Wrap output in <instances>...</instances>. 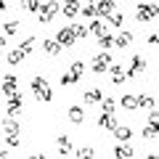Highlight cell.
Returning <instances> with one entry per match:
<instances>
[{
	"label": "cell",
	"instance_id": "60d3db41",
	"mask_svg": "<svg viewBox=\"0 0 159 159\" xmlns=\"http://www.w3.org/2000/svg\"><path fill=\"white\" fill-rule=\"evenodd\" d=\"M0 159H8V151H0Z\"/></svg>",
	"mask_w": 159,
	"mask_h": 159
},
{
	"label": "cell",
	"instance_id": "b9f144b4",
	"mask_svg": "<svg viewBox=\"0 0 159 159\" xmlns=\"http://www.w3.org/2000/svg\"><path fill=\"white\" fill-rule=\"evenodd\" d=\"M146 159H159V157H157V154H148V157H146Z\"/></svg>",
	"mask_w": 159,
	"mask_h": 159
},
{
	"label": "cell",
	"instance_id": "74e56055",
	"mask_svg": "<svg viewBox=\"0 0 159 159\" xmlns=\"http://www.w3.org/2000/svg\"><path fill=\"white\" fill-rule=\"evenodd\" d=\"M6 43H8V37H6V34H0V51L6 48Z\"/></svg>",
	"mask_w": 159,
	"mask_h": 159
},
{
	"label": "cell",
	"instance_id": "44dd1931",
	"mask_svg": "<svg viewBox=\"0 0 159 159\" xmlns=\"http://www.w3.org/2000/svg\"><path fill=\"white\" fill-rule=\"evenodd\" d=\"M34 45H37V37H34V34H27V37H24L16 48L24 53V56H27V53H32V48H34Z\"/></svg>",
	"mask_w": 159,
	"mask_h": 159
},
{
	"label": "cell",
	"instance_id": "ac0fdd59",
	"mask_svg": "<svg viewBox=\"0 0 159 159\" xmlns=\"http://www.w3.org/2000/svg\"><path fill=\"white\" fill-rule=\"evenodd\" d=\"M114 157L117 159H133V146L130 143H117L114 146Z\"/></svg>",
	"mask_w": 159,
	"mask_h": 159
},
{
	"label": "cell",
	"instance_id": "52a82bcc",
	"mask_svg": "<svg viewBox=\"0 0 159 159\" xmlns=\"http://www.w3.org/2000/svg\"><path fill=\"white\" fill-rule=\"evenodd\" d=\"M0 88H3V96H6V98L8 96H16V93H19V77H16V74H6Z\"/></svg>",
	"mask_w": 159,
	"mask_h": 159
},
{
	"label": "cell",
	"instance_id": "484cf974",
	"mask_svg": "<svg viewBox=\"0 0 159 159\" xmlns=\"http://www.w3.org/2000/svg\"><path fill=\"white\" fill-rule=\"evenodd\" d=\"M103 93L98 90V88H90V90H85V103H101Z\"/></svg>",
	"mask_w": 159,
	"mask_h": 159
},
{
	"label": "cell",
	"instance_id": "7a4b0ae2",
	"mask_svg": "<svg viewBox=\"0 0 159 159\" xmlns=\"http://www.w3.org/2000/svg\"><path fill=\"white\" fill-rule=\"evenodd\" d=\"M58 13H61V3H58V0H45V3H40V8H37V21L40 24H51Z\"/></svg>",
	"mask_w": 159,
	"mask_h": 159
},
{
	"label": "cell",
	"instance_id": "3957f363",
	"mask_svg": "<svg viewBox=\"0 0 159 159\" xmlns=\"http://www.w3.org/2000/svg\"><path fill=\"white\" fill-rule=\"evenodd\" d=\"M90 66H93V72H96V74H106L109 66H111V53H109V51L96 53V56H93V61H90Z\"/></svg>",
	"mask_w": 159,
	"mask_h": 159
},
{
	"label": "cell",
	"instance_id": "8992f818",
	"mask_svg": "<svg viewBox=\"0 0 159 159\" xmlns=\"http://www.w3.org/2000/svg\"><path fill=\"white\" fill-rule=\"evenodd\" d=\"M53 40H56L61 48H72L74 43H77V40H74V34H72V27H61V29L56 32V37H53Z\"/></svg>",
	"mask_w": 159,
	"mask_h": 159
},
{
	"label": "cell",
	"instance_id": "8fae6325",
	"mask_svg": "<svg viewBox=\"0 0 159 159\" xmlns=\"http://www.w3.org/2000/svg\"><path fill=\"white\" fill-rule=\"evenodd\" d=\"M111 133H114V138H117L119 143H130V138H133V127L130 125H117Z\"/></svg>",
	"mask_w": 159,
	"mask_h": 159
},
{
	"label": "cell",
	"instance_id": "ffe728a7",
	"mask_svg": "<svg viewBox=\"0 0 159 159\" xmlns=\"http://www.w3.org/2000/svg\"><path fill=\"white\" fill-rule=\"evenodd\" d=\"M103 24H109V27H122V24H125V13L122 11H114V13H109L106 19H103Z\"/></svg>",
	"mask_w": 159,
	"mask_h": 159
},
{
	"label": "cell",
	"instance_id": "30bf717a",
	"mask_svg": "<svg viewBox=\"0 0 159 159\" xmlns=\"http://www.w3.org/2000/svg\"><path fill=\"white\" fill-rule=\"evenodd\" d=\"M0 127L6 130V135H21V122H19L16 117H6L0 122Z\"/></svg>",
	"mask_w": 159,
	"mask_h": 159
},
{
	"label": "cell",
	"instance_id": "e0dca14e",
	"mask_svg": "<svg viewBox=\"0 0 159 159\" xmlns=\"http://www.w3.org/2000/svg\"><path fill=\"white\" fill-rule=\"evenodd\" d=\"M135 103H138V109H151V111H154V106H157V98L148 96V93H141V96H135Z\"/></svg>",
	"mask_w": 159,
	"mask_h": 159
},
{
	"label": "cell",
	"instance_id": "9c48e42d",
	"mask_svg": "<svg viewBox=\"0 0 159 159\" xmlns=\"http://www.w3.org/2000/svg\"><path fill=\"white\" fill-rule=\"evenodd\" d=\"M114 11H117V3L114 0H98L96 3V19H106Z\"/></svg>",
	"mask_w": 159,
	"mask_h": 159
},
{
	"label": "cell",
	"instance_id": "6da1fadb",
	"mask_svg": "<svg viewBox=\"0 0 159 159\" xmlns=\"http://www.w3.org/2000/svg\"><path fill=\"white\" fill-rule=\"evenodd\" d=\"M32 93H34V98H37V101H43V103L53 101L51 82H48V80L43 77V74H34V77H32Z\"/></svg>",
	"mask_w": 159,
	"mask_h": 159
},
{
	"label": "cell",
	"instance_id": "d6986e66",
	"mask_svg": "<svg viewBox=\"0 0 159 159\" xmlns=\"http://www.w3.org/2000/svg\"><path fill=\"white\" fill-rule=\"evenodd\" d=\"M119 122H117V117L114 114H101L98 117V127H103V130H114Z\"/></svg>",
	"mask_w": 159,
	"mask_h": 159
},
{
	"label": "cell",
	"instance_id": "7c38bea8",
	"mask_svg": "<svg viewBox=\"0 0 159 159\" xmlns=\"http://www.w3.org/2000/svg\"><path fill=\"white\" fill-rule=\"evenodd\" d=\"M143 138H146V141H154V138H157V109L148 114V125L143 127Z\"/></svg>",
	"mask_w": 159,
	"mask_h": 159
},
{
	"label": "cell",
	"instance_id": "f1b7e54d",
	"mask_svg": "<svg viewBox=\"0 0 159 159\" xmlns=\"http://www.w3.org/2000/svg\"><path fill=\"white\" fill-rule=\"evenodd\" d=\"M72 34H74V40H85L88 37V27L85 24H72Z\"/></svg>",
	"mask_w": 159,
	"mask_h": 159
},
{
	"label": "cell",
	"instance_id": "7402d4cb",
	"mask_svg": "<svg viewBox=\"0 0 159 159\" xmlns=\"http://www.w3.org/2000/svg\"><path fill=\"white\" fill-rule=\"evenodd\" d=\"M43 51H45L48 56H58V53H61V45H58L53 37H45L43 40Z\"/></svg>",
	"mask_w": 159,
	"mask_h": 159
},
{
	"label": "cell",
	"instance_id": "d4e9b609",
	"mask_svg": "<svg viewBox=\"0 0 159 159\" xmlns=\"http://www.w3.org/2000/svg\"><path fill=\"white\" fill-rule=\"evenodd\" d=\"M114 111H117V101L111 96L101 98V114H114Z\"/></svg>",
	"mask_w": 159,
	"mask_h": 159
},
{
	"label": "cell",
	"instance_id": "8d00e7d4",
	"mask_svg": "<svg viewBox=\"0 0 159 159\" xmlns=\"http://www.w3.org/2000/svg\"><path fill=\"white\" fill-rule=\"evenodd\" d=\"M146 40H148V45H157V43H159V37H157V32H151V34H148Z\"/></svg>",
	"mask_w": 159,
	"mask_h": 159
},
{
	"label": "cell",
	"instance_id": "d6a6232c",
	"mask_svg": "<svg viewBox=\"0 0 159 159\" xmlns=\"http://www.w3.org/2000/svg\"><path fill=\"white\" fill-rule=\"evenodd\" d=\"M80 13L88 16V19H96V6H93V3H82V6H80Z\"/></svg>",
	"mask_w": 159,
	"mask_h": 159
},
{
	"label": "cell",
	"instance_id": "4316f807",
	"mask_svg": "<svg viewBox=\"0 0 159 159\" xmlns=\"http://www.w3.org/2000/svg\"><path fill=\"white\" fill-rule=\"evenodd\" d=\"M24 58H27V56H24V53L19 51V48H13V51H11V53H8V56H6V61L11 64V66H16V64H21Z\"/></svg>",
	"mask_w": 159,
	"mask_h": 159
},
{
	"label": "cell",
	"instance_id": "5b68a950",
	"mask_svg": "<svg viewBox=\"0 0 159 159\" xmlns=\"http://www.w3.org/2000/svg\"><path fill=\"white\" fill-rule=\"evenodd\" d=\"M146 66H148V61L141 56V53H135V56L130 58V66L125 69V77H135V74H141V72H146Z\"/></svg>",
	"mask_w": 159,
	"mask_h": 159
},
{
	"label": "cell",
	"instance_id": "2e32d148",
	"mask_svg": "<svg viewBox=\"0 0 159 159\" xmlns=\"http://www.w3.org/2000/svg\"><path fill=\"white\" fill-rule=\"evenodd\" d=\"M130 43H133V32H119V34H114V48H119V51H125Z\"/></svg>",
	"mask_w": 159,
	"mask_h": 159
},
{
	"label": "cell",
	"instance_id": "ba28073f",
	"mask_svg": "<svg viewBox=\"0 0 159 159\" xmlns=\"http://www.w3.org/2000/svg\"><path fill=\"white\" fill-rule=\"evenodd\" d=\"M21 109H24V98H21V93H16V96H8V101H6V111H8V117H16Z\"/></svg>",
	"mask_w": 159,
	"mask_h": 159
},
{
	"label": "cell",
	"instance_id": "4fadbf2b",
	"mask_svg": "<svg viewBox=\"0 0 159 159\" xmlns=\"http://www.w3.org/2000/svg\"><path fill=\"white\" fill-rule=\"evenodd\" d=\"M69 122H72V125H82V122H85V109L77 106V103L69 106Z\"/></svg>",
	"mask_w": 159,
	"mask_h": 159
},
{
	"label": "cell",
	"instance_id": "d590c367",
	"mask_svg": "<svg viewBox=\"0 0 159 159\" xmlns=\"http://www.w3.org/2000/svg\"><path fill=\"white\" fill-rule=\"evenodd\" d=\"M6 143L11 148H16V146H21V135H6Z\"/></svg>",
	"mask_w": 159,
	"mask_h": 159
},
{
	"label": "cell",
	"instance_id": "836d02e7",
	"mask_svg": "<svg viewBox=\"0 0 159 159\" xmlns=\"http://www.w3.org/2000/svg\"><path fill=\"white\" fill-rule=\"evenodd\" d=\"M58 82H61V88H69V85H77V82H80V80L77 77H74V74H61V77H58Z\"/></svg>",
	"mask_w": 159,
	"mask_h": 159
},
{
	"label": "cell",
	"instance_id": "5bb4252c",
	"mask_svg": "<svg viewBox=\"0 0 159 159\" xmlns=\"http://www.w3.org/2000/svg\"><path fill=\"white\" fill-rule=\"evenodd\" d=\"M109 74H111V82L114 85H122V82H125V66H119V64H111V66H109Z\"/></svg>",
	"mask_w": 159,
	"mask_h": 159
},
{
	"label": "cell",
	"instance_id": "4dcf8cb0",
	"mask_svg": "<svg viewBox=\"0 0 159 159\" xmlns=\"http://www.w3.org/2000/svg\"><path fill=\"white\" fill-rule=\"evenodd\" d=\"M74 154H77V159H93L96 157V148L93 146H82V148H77Z\"/></svg>",
	"mask_w": 159,
	"mask_h": 159
},
{
	"label": "cell",
	"instance_id": "277c9868",
	"mask_svg": "<svg viewBox=\"0 0 159 159\" xmlns=\"http://www.w3.org/2000/svg\"><path fill=\"white\" fill-rule=\"evenodd\" d=\"M135 19L141 24H146V21H154L157 19V3H141L138 6V13H135Z\"/></svg>",
	"mask_w": 159,
	"mask_h": 159
},
{
	"label": "cell",
	"instance_id": "603a6c76",
	"mask_svg": "<svg viewBox=\"0 0 159 159\" xmlns=\"http://www.w3.org/2000/svg\"><path fill=\"white\" fill-rule=\"evenodd\" d=\"M98 45H101V51H111L114 48V32H103V34H98Z\"/></svg>",
	"mask_w": 159,
	"mask_h": 159
},
{
	"label": "cell",
	"instance_id": "e575fe53",
	"mask_svg": "<svg viewBox=\"0 0 159 159\" xmlns=\"http://www.w3.org/2000/svg\"><path fill=\"white\" fill-rule=\"evenodd\" d=\"M21 8H24V11H29V13H37L40 0H21Z\"/></svg>",
	"mask_w": 159,
	"mask_h": 159
},
{
	"label": "cell",
	"instance_id": "83f0119b",
	"mask_svg": "<svg viewBox=\"0 0 159 159\" xmlns=\"http://www.w3.org/2000/svg\"><path fill=\"white\" fill-rule=\"evenodd\" d=\"M19 29H21V21H6V27H3V32H6V37H13V34H19Z\"/></svg>",
	"mask_w": 159,
	"mask_h": 159
},
{
	"label": "cell",
	"instance_id": "9a60e30c",
	"mask_svg": "<svg viewBox=\"0 0 159 159\" xmlns=\"http://www.w3.org/2000/svg\"><path fill=\"white\" fill-rule=\"evenodd\" d=\"M56 148H58L61 157L72 154V138H69V135H58V138H56Z\"/></svg>",
	"mask_w": 159,
	"mask_h": 159
},
{
	"label": "cell",
	"instance_id": "f35d334b",
	"mask_svg": "<svg viewBox=\"0 0 159 159\" xmlns=\"http://www.w3.org/2000/svg\"><path fill=\"white\" fill-rule=\"evenodd\" d=\"M8 11V3H6V0H0V13H6Z\"/></svg>",
	"mask_w": 159,
	"mask_h": 159
},
{
	"label": "cell",
	"instance_id": "f546056e",
	"mask_svg": "<svg viewBox=\"0 0 159 159\" xmlns=\"http://www.w3.org/2000/svg\"><path fill=\"white\" fill-rule=\"evenodd\" d=\"M119 106H122V109H127V111L138 109V103H135V96H122V98H119Z\"/></svg>",
	"mask_w": 159,
	"mask_h": 159
},
{
	"label": "cell",
	"instance_id": "cb8c5ba5",
	"mask_svg": "<svg viewBox=\"0 0 159 159\" xmlns=\"http://www.w3.org/2000/svg\"><path fill=\"white\" fill-rule=\"evenodd\" d=\"M103 32H106V24H103V19H93V21L88 24V34H96V37H98V34H103Z\"/></svg>",
	"mask_w": 159,
	"mask_h": 159
},
{
	"label": "cell",
	"instance_id": "ab89813d",
	"mask_svg": "<svg viewBox=\"0 0 159 159\" xmlns=\"http://www.w3.org/2000/svg\"><path fill=\"white\" fill-rule=\"evenodd\" d=\"M29 159H48V157H45V154H32Z\"/></svg>",
	"mask_w": 159,
	"mask_h": 159
},
{
	"label": "cell",
	"instance_id": "1f68e13d",
	"mask_svg": "<svg viewBox=\"0 0 159 159\" xmlns=\"http://www.w3.org/2000/svg\"><path fill=\"white\" fill-rule=\"evenodd\" d=\"M69 74H74L77 80H82V74H85V61H74L72 69H69Z\"/></svg>",
	"mask_w": 159,
	"mask_h": 159
}]
</instances>
